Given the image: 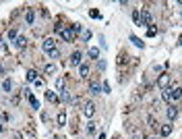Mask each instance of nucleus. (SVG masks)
<instances>
[{
    "mask_svg": "<svg viewBox=\"0 0 182 139\" xmlns=\"http://www.w3.org/2000/svg\"><path fill=\"white\" fill-rule=\"evenodd\" d=\"M54 29H56V33L60 35V37H62L64 42H72V40H75V35L70 33V29H68V27H62V25H56Z\"/></svg>",
    "mask_w": 182,
    "mask_h": 139,
    "instance_id": "obj_1",
    "label": "nucleus"
},
{
    "mask_svg": "<svg viewBox=\"0 0 182 139\" xmlns=\"http://www.w3.org/2000/svg\"><path fill=\"white\" fill-rule=\"evenodd\" d=\"M42 48H44V52H48V54L56 52V40H54V37H46L44 44H42Z\"/></svg>",
    "mask_w": 182,
    "mask_h": 139,
    "instance_id": "obj_2",
    "label": "nucleus"
},
{
    "mask_svg": "<svg viewBox=\"0 0 182 139\" xmlns=\"http://www.w3.org/2000/svg\"><path fill=\"white\" fill-rule=\"evenodd\" d=\"M170 81H172V75L163 73V75H159V77H157V87H159V89H168Z\"/></svg>",
    "mask_w": 182,
    "mask_h": 139,
    "instance_id": "obj_3",
    "label": "nucleus"
},
{
    "mask_svg": "<svg viewBox=\"0 0 182 139\" xmlns=\"http://www.w3.org/2000/svg\"><path fill=\"white\" fill-rule=\"evenodd\" d=\"M141 25H149V27L153 25V17H151V12H149L147 9L141 11Z\"/></svg>",
    "mask_w": 182,
    "mask_h": 139,
    "instance_id": "obj_4",
    "label": "nucleus"
},
{
    "mask_svg": "<svg viewBox=\"0 0 182 139\" xmlns=\"http://www.w3.org/2000/svg\"><path fill=\"white\" fill-rule=\"evenodd\" d=\"M81 58H83V54H81L79 50H75V52L70 54V64H72V67H79V64H81Z\"/></svg>",
    "mask_w": 182,
    "mask_h": 139,
    "instance_id": "obj_5",
    "label": "nucleus"
},
{
    "mask_svg": "<svg viewBox=\"0 0 182 139\" xmlns=\"http://www.w3.org/2000/svg\"><path fill=\"white\" fill-rule=\"evenodd\" d=\"M83 114L87 116V118H91V116L95 114V104H91V102H87V104H85V108H83Z\"/></svg>",
    "mask_w": 182,
    "mask_h": 139,
    "instance_id": "obj_6",
    "label": "nucleus"
},
{
    "mask_svg": "<svg viewBox=\"0 0 182 139\" xmlns=\"http://www.w3.org/2000/svg\"><path fill=\"white\" fill-rule=\"evenodd\" d=\"M56 123H58V127H64V125H66V110H64V108H62V110L58 112Z\"/></svg>",
    "mask_w": 182,
    "mask_h": 139,
    "instance_id": "obj_7",
    "label": "nucleus"
},
{
    "mask_svg": "<svg viewBox=\"0 0 182 139\" xmlns=\"http://www.w3.org/2000/svg\"><path fill=\"white\" fill-rule=\"evenodd\" d=\"M170 96H172V102L180 100V98H182V87H174V89H170Z\"/></svg>",
    "mask_w": 182,
    "mask_h": 139,
    "instance_id": "obj_8",
    "label": "nucleus"
},
{
    "mask_svg": "<svg viewBox=\"0 0 182 139\" xmlns=\"http://www.w3.org/2000/svg\"><path fill=\"white\" fill-rule=\"evenodd\" d=\"M89 92L93 93V96L102 93V85H99V83H95V81H91V85H89Z\"/></svg>",
    "mask_w": 182,
    "mask_h": 139,
    "instance_id": "obj_9",
    "label": "nucleus"
},
{
    "mask_svg": "<svg viewBox=\"0 0 182 139\" xmlns=\"http://www.w3.org/2000/svg\"><path fill=\"white\" fill-rule=\"evenodd\" d=\"M25 93H27V98H29V104H31V106L35 108V110H37V108H39V102H37L33 96H31V92H29V89H25Z\"/></svg>",
    "mask_w": 182,
    "mask_h": 139,
    "instance_id": "obj_10",
    "label": "nucleus"
},
{
    "mask_svg": "<svg viewBox=\"0 0 182 139\" xmlns=\"http://www.w3.org/2000/svg\"><path fill=\"white\" fill-rule=\"evenodd\" d=\"M68 29H70V33H72V35H77V33H81V31H83V27H81L79 23H72V25H68Z\"/></svg>",
    "mask_w": 182,
    "mask_h": 139,
    "instance_id": "obj_11",
    "label": "nucleus"
},
{
    "mask_svg": "<svg viewBox=\"0 0 182 139\" xmlns=\"http://www.w3.org/2000/svg\"><path fill=\"white\" fill-rule=\"evenodd\" d=\"M176 116H178V108H176V106H170V108H168V118L174 120Z\"/></svg>",
    "mask_w": 182,
    "mask_h": 139,
    "instance_id": "obj_12",
    "label": "nucleus"
},
{
    "mask_svg": "<svg viewBox=\"0 0 182 139\" xmlns=\"http://www.w3.org/2000/svg\"><path fill=\"white\" fill-rule=\"evenodd\" d=\"M33 19H35L33 9H27V12H25V21H27V23H33Z\"/></svg>",
    "mask_w": 182,
    "mask_h": 139,
    "instance_id": "obj_13",
    "label": "nucleus"
},
{
    "mask_svg": "<svg viewBox=\"0 0 182 139\" xmlns=\"http://www.w3.org/2000/svg\"><path fill=\"white\" fill-rule=\"evenodd\" d=\"M79 75L83 77V79H87V77H89V67H87V64H81V69H79Z\"/></svg>",
    "mask_w": 182,
    "mask_h": 139,
    "instance_id": "obj_14",
    "label": "nucleus"
},
{
    "mask_svg": "<svg viewBox=\"0 0 182 139\" xmlns=\"http://www.w3.org/2000/svg\"><path fill=\"white\" fill-rule=\"evenodd\" d=\"M27 81H37V71H33V69H31V71H27Z\"/></svg>",
    "mask_w": 182,
    "mask_h": 139,
    "instance_id": "obj_15",
    "label": "nucleus"
},
{
    "mask_svg": "<svg viewBox=\"0 0 182 139\" xmlns=\"http://www.w3.org/2000/svg\"><path fill=\"white\" fill-rule=\"evenodd\" d=\"M46 100H48V102H58L56 92H46Z\"/></svg>",
    "mask_w": 182,
    "mask_h": 139,
    "instance_id": "obj_16",
    "label": "nucleus"
},
{
    "mask_svg": "<svg viewBox=\"0 0 182 139\" xmlns=\"http://www.w3.org/2000/svg\"><path fill=\"white\" fill-rule=\"evenodd\" d=\"M159 133H161L163 137H168V135H170V133H172V125H163V127L159 129Z\"/></svg>",
    "mask_w": 182,
    "mask_h": 139,
    "instance_id": "obj_17",
    "label": "nucleus"
},
{
    "mask_svg": "<svg viewBox=\"0 0 182 139\" xmlns=\"http://www.w3.org/2000/svg\"><path fill=\"white\" fill-rule=\"evenodd\" d=\"M25 44H27V40H25L23 35H19V37L15 40V46H17V48H25Z\"/></svg>",
    "mask_w": 182,
    "mask_h": 139,
    "instance_id": "obj_18",
    "label": "nucleus"
},
{
    "mask_svg": "<svg viewBox=\"0 0 182 139\" xmlns=\"http://www.w3.org/2000/svg\"><path fill=\"white\" fill-rule=\"evenodd\" d=\"M97 56H99V48H89V58L91 60H95Z\"/></svg>",
    "mask_w": 182,
    "mask_h": 139,
    "instance_id": "obj_19",
    "label": "nucleus"
},
{
    "mask_svg": "<svg viewBox=\"0 0 182 139\" xmlns=\"http://www.w3.org/2000/svg\"><path fill=\"white\" fill-rule=\"evenodd\" d=\"M2 89H4V92H11V89H12L11 79H4V81H2Z\"/></svg>",
    "mask_w": 182,
    "mask_h": 139,
    "instance_id": "obj_20",
    "label": "nucleus"
},
{
    "mask_svg": "<svg viewBox=\"0 0 182 139\" xmlns=\"http://www.w3.org/2000/svg\"><path fill=\"white\" fill-rule=\"evenodd\" d=\"M161 98H163V102H168V104H172V96H170V89H163V93H161Z\"/></svg>",
    "mask_w": 182,
    "mask_h": 139,
    "instance_id": "obj_21",
    "label": "nucleus"
},
{
    "mask_svg": "<svg viewBox=\"0 0 182 139\" xmlns=\"http://www.w3.org/2000/svg\"><path fill=\"white\" fill-rule=\"evenodd\" d=\"M60 98H62L64 102H72V98H70V93H68L66 89H62V92H60Z\"/></svg>",
    "mask_w": 182,
    "mask_h": 139,
    "instance_id": "obj_22",
    "label": "nucleus"
},
{
    "mask_svg": "<svg viewBox=\"0 0 182 139\" xmlns=\"http://www.w3.org/2000/svg\"><path fill=\"white\" fill-rule=\"evenodd\" d=\"M133 21H135L136 25H141V12L139 11H133Z\"/></svg>",
    "mask_w": 182,
    "mask_h": 139,
    "instance_id": "obj_23",
    "label": "nucleus"
},
{
    "mask_svg": "<svg viewBox=\"0 0 182 139\" xmlns=\"http://www.w3.org/2000/svg\"><path fill=\"white\" fill-rule=\"evenodd\" d=\"M130 42H133V44H135V46L143 48V42H141V40H139V37H136V35H130Z\"/></svg>",
    "mask_w": 182,
    "mask_h": 139,
    "instance_id": "obj_24",
    "label": "nucleus"
},
{
    "mask_svg": "<svg viewBox=\"0 0 182 139\" xmlns=\"http://www.w3.org/2000/svg\"><path fill=\"white\" fill-rule=\"evenodd\" d=\"M155 33H157V29H155L153 25H151V27H147V35H149V37H153Z\"/></svg>",
    "mask_w": 182,
    "mask_h": 139,
    "instance_id": "obj_25",
    "label": "nucleus"
},
{
    "mask_svg": "<svg viewBox=\"0 0 182 139\" xmlns=\"http://www.w3.org/2000/svg\"><path fill=\"white\" fill-rule=\"evenodd\" d=\"M56 87L62 92V89H64V79H58V81H56Z\"/></svg>",
    "mask_w": 182,
    "mask_h": 139,
    "instance_id": "obj_26",
    "label": "nucleus"
},
{
    "mask_svg": "<svg viewBox=\"0 0 182 139\" xmlns=\"http://www.w3.org/2000/svg\"><path fill=\"white\" fill-rule=\"evenodd\" d=\"M17 37H19V35H17V31H15V29H11V31H8V40H17Z\"/></svg>",
    "mask_w": 182,
    "mask_h": 139,
    "instance_id": "obj_27",
    "label": "nucleus"
},
{
    "mask_svg": "<svg viewBox=\"0 0 182 139\" xmlns=\"http://www.w3.org/2000/svg\"><path fill=\"white\" fill-rule=\"evenodd\" d=\"M89 17H93V19H99V12H97V11H89Z\"/></svg>",
    "mask_w": 182,
    "mask_h": 139,
    "instance_id": "obj_28",
    "label": "nucleus"
},
{
    "mask_svg": "<svg viewBox=\"0 0 182 139\" xmlns=\"http://www.w3.org/2000/svg\"><path fill=\"white\" fill-rule=\"evenodd\" d=\"M83 40H87V42H89V40H91V31H83Z\"/></svg>",
    "mask_w": 182,
    "mask_h": 139,
    "instance_id": "obj_29",
    "label": "nucleus"
},
{
    "mask_svg": "<svg viewBox=\"0 0 182 139\" xmlns=\"http://www.w3.org/2000/svg\"><path fill=\"white\" fill-rule=\"evenodd\" d=\"M46 73H48V75H50V73H54V67H52V64H48V67H46Z\"/></svg>",
    "mask_w": 182,
    "mask_h": 139,
    "instance_id": "obj_30",
    "label": "nucleus"
},
{
    "mask_svg": "<svg viewBox=\"0 0 182 139\" xmlns=\"http://www.w3.org/2000/svg\"><path fill=\"white\" fill-rule=\"evenodd\" d=\"M102 89H103L106 93H110V85H108V83H103V85H102Z\"/></svg>",
    "mask_w": 182,
    "mask_h": 139,
    "instance_id": "obj_31",
    "label": "nucleus"
},
{
    "mask_svg": "<svg viewBox=\"0 0 182 139\" xmlns=\"http://www.w3.org/2000/svg\"><path fill=\"white\" fill-rule=\"evenodd\" d=\"M87 131H89V133H93V131H95V125H93V123H89V127H87Z\"/></svg>",
    "mask_w": 182,
    "mask_h": 139,
    "instance_id": "obj_32",
    "label": "nucleus"
},
{
    "mask_svg": "<svg viewBox=\"0 0 182 139\" xmlns=\"http://www.w3.org/2000/svg\"><path fill=\"white\" fill-rule=\"evenodd\" d=\"M178 44H180V46H182V37H180V42H178Z\"/></svg>",
    "mask_w": 182,
    "mask_h": 139,
    "instance_id": "obj_33",
    "label": "nucleus"
},
{
    "mask_svg": "<svg viewBox=\"0 0 182 139\" xmlns=\"http://www.w3.org/2000/svg\"><path fill=\"white\" fill-rule=\"evenodd\" d=\"M0 133H2V125H0Z\"/></svg>",
    "mask_w": 182,
    "mask_h": 139,
    "instance_id": "obj_34",
    "label": "nucleus"
},
{
    "mask_svg": "<svg viewBox=\"0 0 182 139\" xmlns=\"http://www.w3.org/2000/svg\"><path fill=\"white\" fill-rule=\"evenodd\" d=\"M15 139H21V137H19V135H17V137H15Z\"/></svg>",
    "mask_w": 182,
    "mask_h": 139,
    "instance_id": "obj_35",
    "label": "nucleus"
},
{
    "mask_svg": "<svg viewBox=\"0 0 182 139\" xmlns=\"http://www.w3.org/2000/svg\"><path fill=\"white\" fill-rule=\"evenodd\" d=\"M151 139H155V137H151Z\"/></svg>",
    "mask_w": 182,
    "mask_h": 139,
    "instance_id": "obj_36",
    "label": "nucleus"
}]
</instances>
